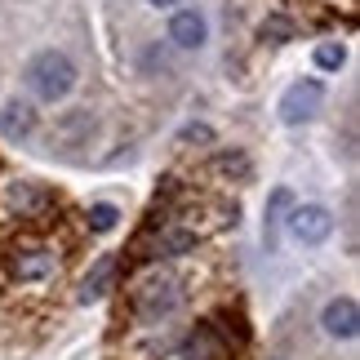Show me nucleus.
<instances>
[{
    "label": "nucleus",
    "mask_w": 360,
    "mask_h": 360,
    "mask_svg": "<svg viewBox=\"0 0 360 360\" xmlns=\"http://www.w3.org/2000/svg\"><path fill=\"white\" fill-rule=\"evenodd\" d=\"M22 80L40 103H58L76 89V63L67 58L63 49H40L36 58L22 67Z\"/></svg>",
    "instance_id": "nucleus-1"
},
{
    "label": "nucleus",
    "mask_w": 360,
    "mask_h": 360,
    "mask_svg": "<svg viewBox=\"0 0 360 360\" xmlns=\"http://www.w3.org/2000/svg\"><path fill=\"white\" fill-rule=\"evenodd\" d=\"M285 227H289V236L302 240V245H325L334 236V214H329L325 205H289Z\"/></svg>",
    "instance_id": "nucleus-2"
},
{
    "label": "nucleus",
    "mask_w": 360,
    "mask_h": 360,
    "mask_svg": "<svg viewBox=\"0 0 360 360\" xmlns=\"http://www.w3.org/2000/svg\"><path fill=\"white\" fill-rule=\"evenodd\" d=\"M321 103H325V85L321 80H294L285 94H281V120L285 124H307L316 112H321Z\"/></svg>",
    "instance_id": "nucleus-3"
},
{
    "label": "nucleus",
    "mask_w": 360,
    "mask_h": 360,
    "mask_svg": "<svg viewBox=\"0 0 360 360\" xmlns=\"http://www.w3.org/2000/svg\"><path fill=\"white\" fill-rule=\"evenodd\" d=\"M321 325H325V334L329 338H342V342H352L360 334V307H356V298H329L325 302V311H321Z\"/></svg>",
    "instance_id": "nucleus-4"
},
{
    "label": "nucleus",
    "mask_w": 360,
    "mask_h": 360,
    "mask_svg": "<svg viewBox=\"0 0 360 360\" xmlns=\"http://www.w3.org/2000/svg\"><path fill=\"white\" fill-rule=\"evenodd\" d=\"M134 307H138V316H147V321H156V316L174 311V307H178L174 281H147L143 289H134Z\"/></svg>",
    "instance_id": "nucleus-5"
},
{
    "label": "nucleus",
    "mask_w": 360,
    "mask_h": 360,
    "mask_svg": "<svg viewBox=\"0 0 360 360\" xmlns=\"http://www.w3.org/2000/svg\"><path fill=\"white\" fill-rule=\"evenodd\" d=\"M169 40L178 49H200L205 40H210V22H205V13L196 9H178L169 18Z\"/></svg>",
    "instance_id": "nucleus-6"
},
{
    "label": "nucleus",
    "mask_w": 360,
    "mask_h": 360,
    "mask_svg": "<svg viewBox=\"0 0 360 360\" xmlns=\"http://www.w3.org/2000/svg\"><path fill=\"white\" fill-rule=\"evenodd\" d=\"M116 271H120V258H116V254H103V258L89 267V276L80 281V294H76V298L85 302V307H89V302H98L107 289L116 285Z\"/></svg>",
    "instance_id": "nucleus-7"
},
{
    "label": "nucleus",
    "mask_w": 360,
    "mask_h": 360,
    "mask_svg": "<svg viewBox=\"0 0 360 360\" xmlns=\"http://www.w3.org/2000/svg\"><path fill=\"white\" fill-rule=\"evenodd\" d=\"M36 129V107L22 103V98H9L0 107V138H9V143H18Z\"/></svg>",
    "instance_id": "nucleus-8"
},
{
    "label": "nucleus",
    "mask_w": 360,
    "mask_h": 360,
    "mask_svg": "<svg viewBox=\"0 0 360 360\" xmlns=\"http://www.w3.org/2000/svg\"><path fill=\"white\" fill-rule=\"evenodd\" d=\"M53 267H58V262H53L49 249H18V254L9 258V271L18 276V281H45Z\"/></svg>",
    "instance_id": "nucleus-9"
},
{
    "label": "nucleus",
    "mask_w": 360,
    "mask_h": 360,
    "mask_svg": "<svg viewBox=\"0 0 360 360\" xmlns=\"http://www.w3.org/2000/svg\"><path fill=\"white\" fill-rule=\"evenodd\" d=\"M289 205H294L289 187H276V191H271V200H267V223H262V245H267V254H276V227L285 223Z\"/></svg>",
    "instance_id": "nucleus-10"
},
{
    "label": "nucleus",
    "mask_w": 360,
    "mask_h": 360,
    "mask_svg": "<svg viewBox=\"0 0 360 360\" xmlns=\"http://www.w3.org/2000/svg\"><path fill=\"white\" fill-rule=\"evenodd\" d=\"M218 356H223V338H218L210 325H200L196 334L183 342V360H218Z\"/></svg>",
    "instance_id": "nucleus-11"
},
{
    "label": "nucleus",
    "mask_w": 360,
    "mask_h": 360,
    "mask_svg": "<svg viewBox=\"0 0 360 360\" xmlns=\"http://www.w3.org/2000/svg\"><path fill=\"white\" fill-rule=\"evenodd\" d=\"M45 200H49V196H45L40 187H32V183H18V187H9V205H13L18 214H27V210H40Z\"/></svg>",
    "instance_id": "nucleus-12"
},
{
    "label": "nucleus",
    "mask_w": 360,
    "mask_h": 360,
    "mask_svg": "<svg viewBox=\"0 0 360 360\" xmlns=\"http://www.w3.org/2000/svg\"><path fill=\"white\" fill-rule=\"evenodd\" d=\"M53 134H58V138H89L94 134V116L89 112H67Z\"/></svg>",
    "instance_id": "nucleus-13"
},
{
    "label": "nucleus",
    "mask_w": 360,
    "mask_h": 360,
    "mask_svg": "<svg viewBox=\"0 0 360 360\" xmlns=\"http://www.w3.org/2000/svg\"><path fill=\"white\" fill-rule=\"evenodd\" d=\"M342 63H347V49H342L338 40H325V45H316V67H321V72H338Z\"/></svg>",
    "instance_id": "nucleus-14"
},
{
    "label": "nucleus",
    "mask_w": 360,
    "mask_h": 360,
    "mask_svg": "<svg viewBox=\"0 0 360 360\" xmlns=\"http://www.w3.org/2000/svg\"><path fill=\"white\" fill-rule=\"evenodd\" d=\"M89 231H112L116 223H120V210L116 205H89Z\"/></svg>",
    "instance_id": "nucleus-15"
},
{
    "label": "nucleus",
    "mask_w": 360,
    "mask_h": 360,
    "mask_svg": "<svg viewBox=\"0 0 360 360\" xmlns=\"http://www.w3.org/2000/svg\"><path fill=\"white\" fill-rule=\"evenodd\" d=\"M196 249V231H165L160 236V254H187Z\"/></svg>",
    "instance_id": "nucleus-16"
},
{
    "label": "nucleus",
    "mask_w": 360,
    "mask_h": 360,
    "mask_svg": "<svg viewBox=\"0 0 360 360\" xmlns=\"http://www.w3.org/2000/svg\"><path fill=\"white\" fill-rule=\"evenodd\" d=\"M262 40H271V45L294 40V22H289V18H267V22H262Z\"/></svg>",
    "instance_id": "nucleus-17"
},
{
    "label": "nucleus",
    "mask_w": 360,
    "mask_h": 360,
    "mask_svg": "<svg viewBox=\"0 0 360 360\" xmlns=\"http://www.w3.org/2000/svg\"><path fill=\"white\" fill-rule=\"evenodd\" d=\"M218 169H227V174L236 169V174H245V169H249V160H245V156H218Z\"/></svg>",
    "instance_id": "nucleus-18"
},
{
    "label": "nucleus",
    "mask_w": 360,
    "mask_h": 360,
    "mask_svg": "<svg viewBox=\"0 0 360 360\" xmlns=\"http://www.w3.org/2000/svg\"><path fill=\"white\" fill-rule=\"evenodd\" d=\"M147 5H156V9H169V5H178V0H147Z\"/></svg>",
    "instance_id": "nucleus-19"
}]
</instances>
